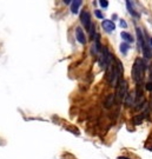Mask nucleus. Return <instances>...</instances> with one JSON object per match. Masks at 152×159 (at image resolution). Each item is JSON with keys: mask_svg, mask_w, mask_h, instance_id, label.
Masks as SVG:
<instances>
[{"mask_svg": "<svg viewBox=\"0 0 152 159\" xmlns=\"http://www.w3.org/2000/svg\"><path fill=\"white\" fill-rule=\"evenodd\" d=\"M112 59H113V55L109 52V49L106 47L103 48V55H101L100 66L104 67V68H107L111 65V63H112Z\"/></svg>", "mask_w": 152, "mask_h": 159, "instance_id": "3", "label": "nucleus"}, {"mask_svg": "<svg viewBox=\"0 0 152 159\" xmlns=\"http://www.w3.org/2000/svg\"><path fill=\"white\" fill-rule=\"evenodd\" d=\"M118 159H129V158H126V157H119Z\"/></svg>", "mask_w": 152, "mask_h": 159, "instance_id": "20", "label": "nucleus"}, {"mask_svg": "<svg viewBox=\"0 0 152 159\" xmlns=\"http://www.w3.org/2000/svg\"><path fill=\"white\" fill-rule=\"evenodd\" d=\"M129 48H130L129 44H126V43H123V44L120 45V52L125 55V54L127 53V51H129Z\"/></svg>", "mask_w": 152, "mask_h": 159, "instance_id": "12", "label": "nucleus"}, {"mask_svg": "<svg viewBox=\"0 0 152 159\" xmlns=\"http://www.w3.org/2000/svg\"><path fill=\"white\" fill-rule=\"evenodd\" d=\"M143 119H144V114H138L133 118V124L135 125H140L143 123Z\"/></svg>", "mask_w": 152, "mask_h": 159, "instance_id": "11", "label": "nucleus"}, {"mask_svg": "<svg viewBox=\"0 0 152 159\" xmlns=\"http://www.w3.org/2000/svg\"><path fill=\"white\" fill-rule=\"evenodd\" d=\"M124 103H125L126 106H132V105L135 104V96H133V94L126 93V96H125V98H124Z\"/></svg>", "mask_w": 152, "mask_h": 159, "instance_id": "8", "label": "nucleus"}, {"mask_svg": "<svg viewBox=\"0 0 152 159\" xmlns=\"http://www.w3.org/2000/svg\"><path fill=\"white\" fill-rule=\"evenodd\" d=\"M127 93V83L124 79H120L118 85H117V93L115 94V98H116V102L117 103H120L124 100V98Z\"/></svg>", "mask_w": 152, "mask_h": 159, "instance_id": "2", "label": "nucleus"}, {"mask_svg": "<svg viewBox=\"0 0 152 159\" xmlns=\"http://www.w3.org/2000/svg\"><path fill=\"white\" fill-rule=\"evenodd\" d=\"M80 6H81V1H80V0H75V1H72V5H71V11H72V13H78V9H79Z\"/></svg>", "mask_w": 152, "mask_h": 159, "instance_id": "9", "label": "nucleus"}, {"mask_svg": "<svg viewBox=\"0 0 152 159\" xmlns=\"http://www.w3.org/2000/svg\"><path fill=\"white\" fill-rule=\"evenodd\" d=\"M121 38H123V40H125L126 41V44L127 43H133L135 40H133V37H132L131 34H129L127 32H121Z\"/></svg>", "mask_w": 152, "mask_h": 159, "instance_id": "10", "label": "nucleus"}, {"mask_svg": "<svg viewBox=\"0 0 152 159\" xmlns=\"http://www.w3.org/2000/svg\"><path fill=\"white\" fill-rule=\"evenodd\" d=\"M101 26H103V28L105 29L107 33L113 32V31H115V28H116L115 23L111 21V20H109V19H104V21L101 23Z\"/></svg>", "mask_w": 152, "mask_h": 159, "instance_id": "5", "label": "nucleus"}, {"mask_svg": "<svg viewBox=\"0 0 152 159\" xmlns=\"http://www.w3.org/2000/svg\"><path fill=\"white\" fill-rule=\"evenodd\" d=\"M99 3H100V6L104 7V8H106L109 6V1H106V0H100Z\"/></svg>", "mask_w": 152, "mask_h": 159, "instance_id": "14", "label": "nucleus"}, {"mask_svg": "<svg viewBox=\"0 0 152 159\" xmlns=\"http://www.w3.org/2000/svg\"><path fill=\"white\" fill-rule=\"evenodd\" d=\"M146 88L149 91H152V83H147L146 84Z\"/></svg>", "mask_w": 152, "mask_h": 159, "instance_id": "16", "label": "nucleus"}, {"mask_svg": "<svg viewBox=\"0 0 152 159\" xmlns=\"http://www.w3.org/2000/svg\"><path fill=\"white\" fill-rule=\"evenodd\" d=\"M64 3H65V4H71L72 1H71V0H65V1H64Z\"/></svg>", "mask_w": 152, "mask_h": 159, "instance_id": "19", "label": "nucleus"}, {"mask_svg": "<svg viewBox=\"0 0 152 159\" xmlns=\"http://www.w3.org/2000/svg\"><path fill=\"white\" fill-rule=\"evenodd\" d=\"M132 78L133 80L137 83V85H139L141 82H143V77H144V63L141 58H137L136 61L133 64V67H132Z\"/></svg>", "mask_w": 152, "mask_h": 159, "instance_id": "1", "label": "nucleus"}, {"mask_svg": "<svg viewBox=\"0 0 152 159\" xmlns=\"http://www.w3.org/2000/svg\"><path fill=\"white\" fill-rule=\"evenodd\" d=\"M126 5H127V8H129V11H130V13L132 15H133V17H139V14L136 13V11L133 9V7H131V1H126Z\"/></svg>", "mask_w": 152, "mask_h": 159, "instance_id": "13", "label": "nucleus"}, {"mask_svg": "<svg viewBox=\"0 0 152 159\" xmlns=\"http://www.w3.org/2000/svg\"><path fill=\"white\" fill-rule=\"evenodd\" d=\"M115 100H116L115 94H110V96H107L106 99H105V102H104V106H105L106 108L112 107V106H113V103H115Z\"/></svg>", "mask_w": 152, "mask_h": 159, "instance_id": "7", "label": "nucleus"}, {"mask_svg": "<svg viewBox=\"0 0 152 159\" xmlns=\"http://www.w3.org/2000/svg\"><path fill=\"white\" fill-rule=\"evenodd\" d=\"M150 44H151V45H152V39H151V40H150Z\"/></svg>", "mask_w": 152, "mask_h": 159, "instance_id": "21", "label": "nucleus"}, {"mask_svg": "<svg viewBox=\"0 0 152 159\" xmlns=\"http://www.w3.org/2000/svg\"><path fill=\"white\" fill-rule=\"evenodd\" d=\"M149 78H150V82L149 83H152V66L150 68V75H149Z\"/></svg>", "mask_w": 152, "mask_h": 159, "instance_id": "18", "label": "nucleus"}, {"mask_svg": "<svg viewBox=\"0 0 152 159\" xmlns=\"http://www.w3.org/2000/svg\"><path fill=\"white\" fill-rule=\"evenodd\" d=\"M80 20H81V24L85 26V28L89 29V31H91V29L93 28L92 21H91V15H90V13L86 11V9H84V11L81 12V14H80Z\"/></svg>", "mask_w": 152, "mask_h": 159, "instance_id": "4", "label": "nucleus"}, {"mask_svg": "<svg viewBox=\"0 0 152 159\" xmlns=\"http://www.w3.org/2000/svg\"><path fill=\"white\" fill-rule=\"evenodd\" d=\"M75 37H77V40L80 43V44H85L86 43V39H85V34L83 32V29L80 27H77L75 29Z\"/></svg>", "mask_w": 152, "mask_h": 159, "instance_id": "6", "label": "nucleus"}, {"mask_svg": "<svg viewBox=\"0 0 152 159\" xmlns=\"http://www.w3.org/2000/svg\"><path fill=\"white\" fill-rule=\"evenodd\" d=\"M94 14H96V17L99 18V19H103V18H104V17H103V13L99 11V9H96V11H94Z\"/></svg>", "mask_w": 152, "mask_h": 159, "instance_id": "15", "label": "nucleus"}, {"mask_svg": "<svg viewBox=\"0 0 152 159\" xmlns=\"http://www.w3.org/2000/svg\"><path fill=\"white\" fill-rule=\"evenodd\" d=\"M120 26H121V27H127V24H126L124 20H120Z\"/></svg>", "mask_w": 152, "mask_h": 159, "instance_id": "17", "label": "nucleus"}]
</instances>
